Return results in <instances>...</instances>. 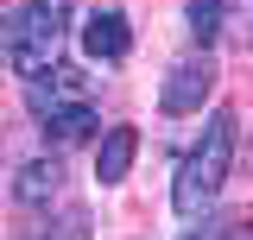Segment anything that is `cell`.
Returning a JSON list of instances; mask_svg holds the SVG:
<instances>
[{
  "instance_id": "10",
  "label": "cell",
  "mask_w": 253,
  "mask_h": 240,
  "mask_svg": "<svg viewBox=\"0 0 253 240\" xmlns=\"http://www.w3.org/2000/svg\"><path fill=\"white\" fill-rule=\"evenodd\" d=\"M221 32H228L234 44H247V51H253V0H241V6L221 19Z\"/></svg>"
},
{
  "instance_id": "6",
  "label": "cell",
  "mask_w": 253,
  "mask_h": 240,
  "mask_svg": "<svg viewBox=\"0 0 253 240\" xmlns=\"http://www.w3.org/2000/svg\"><path fill=\"white\" fill-rule=\"evenodd\" d=\"M133 152H139V133L133 126H108L101 146H95V183H121L133 171Z\"/></svg>"
},
{
  "instance_id": "9",
  "label": "cell",
  "mask_w": 253,
  "mask_h": 240,
  "mask_svg": "<svg viewBox=\"0 0 253 240\" xmlns=\"http://www.w3.org/2000/svg\"><path fill=\"white\" fill-rule=\"evenodd\" d=\"M44 240H89V209H83V202H70V209L51 221V234H44Z\"/></svg>"
},
{
  "instance_id": "2",
  "label": "cell",
  "mask_w": 253,
  "mask_h": 240,
  "mask_svg": "<svg viewBox=\"0 0 253 240\" xmlns=\"http://www.w3.org/2000/svg\"><path fill=\"white\" fill-rule=\"evenodd\" d=\"M63 6L70 0H26L13 19H6V63L19 76H44L57 70V51H63Z\"/></svg>"
},
{
  "instance_id": "1",
  "label": "cell",
  "mask_w": 253,
  "mask_h": 240,
  "mask_svg": "<svg viewBox=\"0 0 253 240\" xmlns=\"http://www.w3.org/2000/svg\"><path fill=\"white\" fill-rule=\"evenodd\" d=\"M234 133H241V114H234V108H215L209 126H203V139L190 146L184 171H177V183H171V209L184 215V221H196V215L221 196L228 164H234Z\"/></svg>"
},
{
  "instance_id": "5",
  "label": "cell",
  "mask_w": 253,
  "mask_h": 240,
  "mask_svg": "<svg viewBox=\"0 0 253 240\" xmlns=\"http://www.w3.org/2000/svg\"><path fill=\"white\" fill-rule=\"evenodd\" d=\"M133 51V32H126L121 13H89L83 19V57L89 63H121Z\"/></svg>"
},
{
  "instance_id": "11",
  "label": "cell",
  "mask_w": 253,
  "mask_h": 240,
  "mask_svg": "<svg viewBox=\"0 0 253 240\" xmlns=\"http://www.w3.org/2000/svg\"><path fill=\"white\" fill-rule=\"evenodd\" d=\"M221 234H228V228H221V221H209V228H190L184 240H221Z\"/></svg>"
},
{
  "instance_id": "8",
  "label": "cell",
  "mask_w": 253,
  "mask_h": 240,
  "mask_svg": "<svg viewBox=\"0 0 253 240\" xmlns=\"http://www.w3.org/2000/svg\"><path fill=\"white\" fill-rule=\"evenodd\" d=\"M184 19H190V38L209 51L221 38V19H228V0H184Z\"/></svg>"
},
{
  "instance_id": "3",
  "label": "cell",
  "mask_w": 253,
  "mask_h": 240,
  "mask_svg": "<svg viewBox=\"0 0 253 240\" xmlns=\"http://www.w3.org/2000/svg\"><path fill=\"white\" fill-rule=\"evenodd\" d=\"M209 95H215V63H209V51H196V57H177V63H171L158 101H165V114H196Z\"/></svg>"
},
{
  "instance_id": "4",
  "label": "cell",
  "mask_w": 253,
  "mask_h": 240,
  "mask_svg": "<svg viewBox=\"0 0 253 240\" xmlns=\"http://www.w3.org/2000/svg\"><path fill=\"white\" fill-rule=\"evenodd\" d=\"M38 126H44L51 146H76V139H95V133H101V114H95L89 101H51V108L38 114Z\"/></svg>"
},
{
  "instance_id": "7",
  "label": "cell",
  "mask_w": 253,
  "mask_h": 240,
  "mask_svg": "<svg viewBox=\"0 0 253 240\" xmlns=\"http://www.w3.org/2000/svg\"><path fill=\"white\" fill-rule=\"evenodd\" d=\"M57 190H63V164H57V158H32V164H19V177H13V196L32 202V209L51 202Z\"/></svg>"
}]
</instances>
